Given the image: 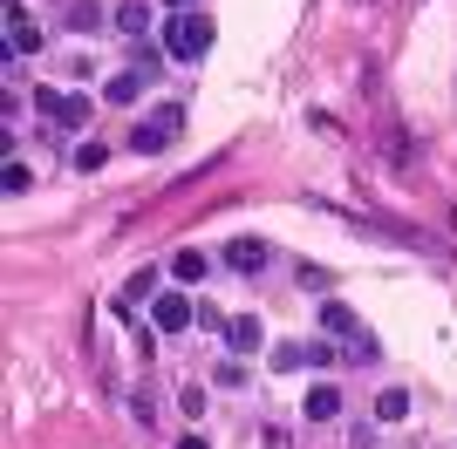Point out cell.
<instances>
[{
	"mask_svg": "<svg viewBox=\"0 0 457 449\" xmlns=\"http://www.w3.org/2000/svg\"><path fill=\"white\" fill-rule=\"evenodd\" d=\"M267 259H273L267 239H232V245H226V265H232V273H260Z\"/></svg>",
	"mask_w": 457,
	"mask_h": 449,
	"instance_id": "30bf717a",
	"label": "cell"
},
{
	"mask_svg": "<svg viewBox=\"0 0 457 449\" xmlns=\"http://www.w3.org/2000/svg\"><path fill=\"white\" fill-rule=\"evenodd\" d=\"M212 381H219V388H246V368H239V361H219V374H212Z\"/></svg>",
	"mask_w": 457,
	"mask_h": 449,
	"instance_id": "ffe728a7",
	"label": "cell"
},
{
	"mask_svg": "<svg viewBox=\"0 0 457 449\" xmlns=\"http://www.w3.org/2000/svg\"><path fill=\"white\" fill-rule=\"evenodd\" d=\"M198 320V299H185V293H157L151 299V327L157 334H178V327H191Z\"/></svg>",
	"mask_w": 457,
	"mask_h": 449,
	"instance_id": "277c9868",
	"label": "cell"
},
{
	"mask_svg": "<svg viewBox=\"0 0 457 449\" xmlns=\"http://www.w3.org/2000/svg\"><path fill=\"white\" fill-rule=\"evenodd\" d=\"M103 157H110L103 143H82V150H76V170H103Z\"/></svg>",
	"mask_w": 457,
	"mask_h": 449,
	"instance_id": "7402d4cb",
	"label": "cell"
},
{
	"mask_svg": "<svg viewBox=\"0 0 457 449\" xmlns=\"http://www.w3.org/2000/svg\"><path fill=\"white\" fill-rule=\"evenodd\" d=\"M301 368H328V340H301Z\"/></svg>",
	"mask_w": 457,
	"mask_h": 449,
	"instance_id": "44dd1931",
	"label": "cell"
},
{
	"mask_svg": "<svg viewBox=\"0 0 457 449\" xmlns=\"http://www.w3.org/2000/svg\"><path fill=\"white\" fill-rule=\"evenodd\" d=\"M267 361H273L280 374H294V368H301V340H273V347H267Z\"/></svg>",
	"mask_w": 457,
	"mask_h": 449,
	"instance_id": "e0dca14e",
	"label": "cell"
},
{
	"mask_svg": "<svg viewBox=\"0 0 457 449\" xmlns=\"http://www.w3.org/2000/svg\"><path fill=\"white\" fill-rule=\"evenodd\" d=\"M157 280H164V273H151V265H137L130 280H123V306H144V299H157Z\"/></svg>",
	"mask_w": 457,
	"mask_h": 449,
	"instance_id": "4fadbf2b",
	"label": "cell"
},
{
	"mask_svg": "<svg viewBox=\"0 0 457 449\" xmlns=\"http://www.w3.org/2000/svg\"><path fill=\"white\" fill-rule=\"evenodd\" d=\"M294 280H301L307 293H328V286H335V273H328V265H301V273H294Z\"/></svg>",
	"mask_w": 457,
	"mask_h": 449,
	"instance_id": "ac0fdd59",
	"label": "cell"
},
{
	"mask_svg": "<svg viewBox=\"0 0 457 449\" xmlns=\"http://www.w3.org/2000/svg\"><path fill=\"white\" fill-rule=\"evenodd\" d=\"M35 110L48 116V123H62V130H82L89 123V95H62V89H35Z\"/></svg>",
	"mask_w": 457,
	"mask_h": 449,
	"instance_id": "3957f363",
	"label": "cell"
},
{
	"mask_svg": "<svg viewBox=\"0 0 457 449\" xmlns=\"http://www.w3.org/2000/svg\"><path fill=\"white\" fill-rule=\"evenodd\" d=\"M151 89V75L144 69H123V75H110V89H103V102H116V110H130L137 95Z\"/></svg>",
	"mask_w": 457,
	"mask_h": 449,
	"instance_id": "9c48e42d",
	"label": "cell"
},
{
	"mask_svg": "<svg viewBox=\"0 0 457 449\" xmlns=\"http://www.w3.org/2000/svg\"><path fill=\"white\" fill-rule=\"evenodd\" d=\"M28 184H35V170L21 164V157H7V170H0V191H7V198H21Z\"/></svg>",
	"mask_w": 457,
	"mask_h": 449,
	"instance_id": "9a60e30c",
	"label": "cell"
},
{
	"mask_svg": "<svg viewBox=\"0 0 457 449\" xmlns=\"http://www.w3.org/2000/svg\"><path fill=\"white\" fill-rule=\"evenodd\" d=\"M212 14H198V7H185V14H171V28H164V55L171 61H198L212 48Z\"/></svg>",
	"mask_w": 457,
	"mask_h": 449,
	"instance_id": "6da1fadb",
	"label": "cell"
},
{
	"mask_svg": "<svg viewBox=\"0 0 457 449\" xmlns=\"http://www.w3.org/2000/svg\"><path fill=\"white\" fill-rule=\"evenodd\" d=\"M103 7H96V0H69V7H62V28H69V35H96V28H103Z\"/></svg>",
	"mask_w": 457,
	"mask_h": 449,
	"instance_id": "8fae6325",
	"label": "cell"
},
{
	"mask_svg": "<svg viewBox=\"0 0 457 449\" xmlns=\"http://www.w3.org/2000/svg\"><path fill=\"white\" fill-rule=\"evenodd\" d=\"M226 347H232V361H253V355H267V327H260L253 314L226 320Z\"/></svg>",
	"mask_w": 457,
	"mask_h": 449,
	"instance_id": "5b68a950",
	"label": "cell"
},
{
	"mask_svg": "<svg viewBox=\"0 0 457 449\" xmlns=\"http://www.w3.org/2000/svg\"><path fill=\"white\" fill-rule=\"evenodd\" d=\"M110 28H116V35H130V41H144L157 28V7H151V0H123V7L110 14Z\"/></svg>",
	"mask_w": 457,
	"mask_h": 449,
	"instance_id": "8992f818",
	"label": "cell"
},
{
	"mask_svg": "<svg viewBox=\"0 0 457 449\" xmlns=\"http://www.w3.org/2000/svg\"><path fill=\"white\" fill-rule=\"evenodd\" d=\"M178 130H185V102H157V110L130 130V150H137V157H157V150L178 143Z\"/></svg>",
	"mask_w": 457,
	"mask_h": 449,
	"instance_id": "7a4b0ae2",
	"label": "cell"
},
{
	"mask_svg": "<svg viewBox=\"0 0 457 449\" xmlns=\"http://www.w3.org/2000/svg\"><path fill=\"white\" fill-rule=\"evenodd\" d=\"M410 415V388H382L376 395V422H403Z\"/></svg>",
	"mask_w": 457,
	"mask_h": 449,
	"instance_id": "5bb4252c",
	"label": "cell"
},
{
	"mask_svg": "<svg viewBox=\"0 0 457 449\" xmlns=\"http://www.w3.org/2000/svg\"><path fill=\"white\" fill-rule=\"evenodd\" d=\"M171 280H205V252H191V245H185V252L171 259Z\"/></svg>",
	"mask_w": 457,
	"mask_h": 449,
	"instance_id": "2e32d148",
	"label": "cell"
},
{
	"mask_svg": "<svg viewBox=\"0 0 457 449\" xmlns=\"http://www.w3.org/2000/svg\"><path fill=\"white\" fill-rule=\"evenodd\" d=\"M171 7H178V0H171Z\"/></svg>",
	"mask_w": 457,
	"mask_h": 449,
	"instance_id": "cb8c5ba5",
	"label": "cell"
},
{
	"mask_svg": "<svg viewBox=\"0 0 457 449\" xmlns=\"http://www.w3.org/2000/svg\"><path fill=\"white\" fill-rule=\"evenodd\" d=\"M321 334H335L342 347H355V340H362V327H355V314H348L342 299H321Z\"/></svg>",
	"mask_w": 457,
	"mask_h": 449,
	"instance_id": "ba28073f",
	"label": "cell"
},
{
	"mask_svg": "<svg viewBox=\"0 0 457 449\" xmlns=\"http://www.w3.org/2000/svg\"><path fill=\"white\" fill-rule=\"evenodd\" d=\"M41 48V28H35V14H28V7H7V55H35Z\"/></svg>",
	"mask_w": 457,
	"mask_h": 449,
	"instance_id": "52a82bcc",
	"label": "cell"
},
{
	"mask_svg": "<svg viewBox=\"0 0 457 449\" xmlns=\"http://www.w3.org/2000/svg\"><path fill=\"white\" fill-rule=\"evenodd\" d=\"M335 415H342V388H335V381L307 388V422H335Z\"/></svg>",
	"mask_w": 457,
	"mask_h": 449,
	"instance_id": "7c38bea8",
	"label": "cell"
},
{
	"mask_svg": "<svg viewBox=\"0 0 457 449\" xmlns=\"http://www.w3.org/2000/svg\"><path fill=\"white\" fill-rule=\"evenodd\" d=\"M178 409H185V422H198L205 415V388H178Z\"/></svg>",
	"mask_w": 457,
	"mask_h": 449,
	"instance_id": "d6986e66",
	"label": "cell"
},
{
	"mask_svg": "<svg viewBox=\"0 0 457 449\" xmlns=\"http://www.w3.org/2000/svg\"><path fill=\"white\" fill-rule=\"evenodd\" d=\"M178 449H212V443H205L198 429H185V436H178Z\"/></svg>",
	"mask_w": 457,
	"mask_h": 449,
	"instance_id": "603a6c76",
	"label": "cell"
}]
</instances>
